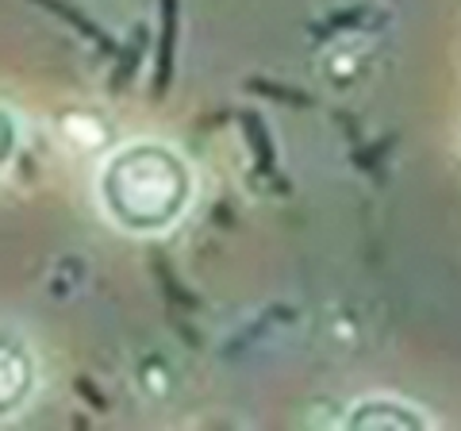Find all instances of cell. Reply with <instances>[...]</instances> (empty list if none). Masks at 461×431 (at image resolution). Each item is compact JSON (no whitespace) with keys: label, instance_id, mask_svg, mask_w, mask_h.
Segmentation results:
<instances>
[{"label":"cell","instance_id":"3957f363","mask_svg":"<svg viewBox=\"0 0 461 431\" xmlns=\"http://www.w3.org/2000/svg\"><path fill=\"white\" fill-rule=\"evenodd\" d=\"M35 358L27 351V343L16 335V332H5L0 339V420H12L20 416L27 397L35 393Z\"/></svg>","mask_w":461,"mask_h":431},{"label":"cell","instance_id":"5b68a950","mask_svg":"<svg viewBox=\"0 0 461 431\" xmlns=\"http://www.w3.org/2000/svg\"><path fill=\"white\" fill-rule=\"evenodd\" d=\"M23 147V124H20V112H12V105L5 100V174L12 166V158L20 154Z\"/></svg>","mask_w":461,"mask_h":431},{"label":"cell","instance_id":"6da1fadb","mask_svg":"<svg viewBox=\"0 0 461 431\" xmlns=\"http://www.w3.org/2000/svg\"><path fill=\"white\" fill-rule=\"evenodd\" d=\"M96 208L112 227L135 239L173 232L193 208V166L166 139H127L112 147L93 178Z\"/></svg>","mask_w":461,"mask_h":431},{"label":"cell","instance_id":"7a4b0ae2","mask_svg":"<svg viewBox=\"0 0 461 431\" xmlns=\"http://www.w3.org/2000/svg\"><path fill=\"white\" fill-rule=\"evenodd\" d=\"M342 427H354V431H430L435 427V416L423 412L420 405H411V400L403 397H366L357 400V405L346 408L342 416Z\"/></svg>","mask_w":461,"mask_h":431},{"label":"cell","instance_id":"277c9868","mask_svg":"<svg viewBox=\"0 0 461 431\" xmlns=\"http://www.w3.org/2000/svg\"><path fill=\"white\" fill-rule=\"evenodd\" d=\"M66 135L77 142V147H100L104 142V127L89 116H66Z\"/></svg>","mask_w":461,"mask_h":431}]
</instances>
